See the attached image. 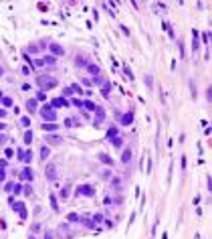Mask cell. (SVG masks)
I'll use <instances>...</instances> for the list:
<instances>
[{
    "label": "cell",
    "mask_w": 212,
    "mask_h": 239,
    "mask_svg": "<svg viewBox=\"0 0 212 239\" xmlns=\"http://www.w3.org/2000/svg\"><path fill=\"white\" fill-rule=\"evenodd\" d=\"M48 152H51V150H48V146H43V148H40V156L47 158V156H48Z\"/></svg>",
    "instance_id": "83f0119b"
},
{
    "label": "cell",
    "mask_w": 212,
    "mask_h": 239,
    "mask_svg": "<svg viewBox=\"0 0 212 239\" xmlns=\"http://www.w3.org/2000/svg\"><path fill=\"white\" fill-rule=\"evenodd\" d=\"M12 193H22V186H20V185H14V190H12Z\"/></svg>",
    "instance_id": "7bdbcfd3"
},
{
    "label": "cell",
    "mask_w": 212,
    "mask_h": 239,
    "mask_svg": "<svg viewBox=\"0 0 212 239\" xmlns=\"http://www.w3.org/2000/svg\"><path fill=\"white\" fill-rule=\"evenodd\" d=\"M87 69H89V73H93L95 77L99 75V65H95V63H87Z\"/></svg>",
    "instance_id": "8fae6325"
},
{
    "label": "cell",
    "mask_w": 212,
    "mask_h": 239,
    "mask_svg": "<svg viewBox=\"0 0 212 239\" xmlns=\"http://www.w3.org/2000/svg\"><path fill=\"white\" fill-rule=\"evenodd\" d=\"M131 122H133V114L131 112H127V114L121 116V124H123V126H131Z\"/></svg>",
    "instance_id": "8992f818"
},
{
    "label": "cell",
    "mask_w": 212,
    "mask_h": 239,
    "mask_svg": "<svg viewBox=\"0 0 212 239\" xmlns=\"http://www.w3.org/2000/svg\"><path fill=\"white\" fill-rule=\"evenodd\" d=\"M44 174H47L48 181H55L57 178V164H53V162H48L47 168H44Z\"/></svg>",
    "instance_id": "3957f363"
},
{
    "label": "cell",
    "mask_w": 212,
    "mask_h": 239,
    "mask_svg": "<svg viewBox=\"0 0 212 239\" xmlns=\"http://www.w3.org/2000/svg\"><path fill=\"white\" fill-rule=\"evenodd\" d=\"M59 231H61V233H65L67 237H71V233H69V225H67V223L61 225V227H59Z\"/></svg>",
    "instance_id": "44dd1931"
},
{
    "label": "cell",
    "mask_w": 212,
    "mask_h": 239,
    "mask_svg": "<svg viewBox=\"0 0 212 239\" xmlns=\"http://www.w3.org/2000/svg\"><path fill=\"white\" fill-rule=\"evenodd\" d=\"M51 205H53V209H55V211H59V207H57V199H55V195H51Z\"/></svg>",
    "instance_id": "1f68e13d"
},
{
    "label": "cell",
    "mask_w": 212,
    "mask_h": 239,
    "mask_svg": "<svg viewBox=\"0 0 212 239\" xmlns=\"http://www.w3.org/2000/svg\"><path fill=\"white\" fill-rule=\"evenodd\" d=\"M129 160H131V150H129V148H125V150H123V154H121V162H123V164H127Z\"/></svg>",
    "instance_id": "30bf717a"
},
{
    "label": "cell",
    "mask_w": 212,
    "mask_h": 239,
    "mask_svg": "<svg viewBox=\"0 0 212 239\" xmlns=\"http://www.w3.org/2000/svg\"><path fill=\"white\" fill-rule=\"evenodd\" d=\"M79 221H83V225H85V227H89V229H93V227H95V223H93L89 217H83V219H79Z\"/></svg>",
    "instance_id": "2e32d148"
},
{
    "label": "cell",
    "mask_w": 212,
    "mask_h": 239,
    "mask_svg": "<svg viewBox=\"0 0 212 239\" xmlns=\"http://www.w3.org/2000/svg\"><path fill=\"white\" fill-rule=\"evenodd\" d=\"M0 102H2V95H0Z\"/></svg>",
    "instance_id": "681fc988"
},
{
    "label": "cell",
    "mask_w": 212,
    "mask_h": 239,
    "mask_svg": "<svg viewBox=\"0 0 212 239\" xmlns=\"http://www.w3.org/2000/svg\"><path fill=\"white\" fill-rule=\"evenodd\" d=\"M37 85L40 87V91H43V89H53V87H57V77L40 75V77H37Z\"/></svg>",
    "instance_id": "6da1fadb"
},
{
    "label": "cell",
    "mask_w": 212,
    "mask_h": 239,
    "mask_svg": "<svg viewBox=\"0 0 212 239\" xmlns=\"http://www.w3.org/2000/svg\"><path fill=\"white\" fill-rule=\"evenodd\" d=\"M83 107H87V110H89V112H93V110H97V106L93 102H89V99H87V102H83Z\"/></svg>",
    "instance_id": "e0dca14e"
},
{
    "label": "cell",
    "mask_w": 212,
    "mask_h": 239,
    "mask_svg": "<svg viewBox=\"0 0 212 239\" xmlns=\"http://www.w3.org/2000/svg\"><path fill=\"white\" fill-rule=\"evenodd\" d=\"M93 83H97V85H103V79L97 75V77H93Z\"/></svg>",
    "instance_id": "d590c367"
},
{
    "label": "cell",
    "mask_w": 212,
    "mask_h": 239,
    "mask_svg": "<svg viewBox=\"0 0 212 239\" xmlns=\"http://www.w3.org/2000/svg\"><path fill=\"white\" fill-rule=\"evenodd\" d=\"M26 51H29V53H37V51H39V47H37V45H30Z\"/></svg>",
    "instance_id": "e575fe53"
},
{
    "label": "cell",
    "mask_w": 212,
    "mask_h": 239,
    "mask_svg": "<svg viewBox=\"0 0 212 239\" xmlns=\"http://www.w3.org/2000/svg\"><path fill=\"white\" fill-rule=\"evenodd\" d=\"M71 91H75V93H81V87H79V85H73V87H71Z\"/></svg>",
    "instance_id": "b9f144b4"
},
{
    "label": "cell",
    "mask_w": 212,
    "mask_h": 239,
    "mask_svg": "<svg viewBox=\"0 0 212 239\" xmlns=\"http://www.w3.org/2000/svg\"><path fill=\"white\" fill-rule=\"evenodd\" d=\"M40 128H43L44 132H55V130H57V124H55V122H44Z\"/></svg>",
    "instance_id": "52a82bcc"
},
{
    "label": "cell",
    "mask_w": 212,
    "mask_h": 239,
    "mask_svg": "<svg viewBox=\"0 0 212 239\" xmlns=\"http://www.w3.org/2000/svg\"><path fill=\"white\" fill-rule=\"evenodd\" d=\"M29 239H34V237H29Z\"/></svg>",
    "instance_id": "f907efd6"
},
{
    "label": "cell",
    "mask_w": 212,
    "mask_h": 239,
    "mask_svg": "<svg viewBox=\"0 0 212 239\" xmlns=\"http://www.w3.org/2000/svg\"><path fill=\"white\" fill-rule=\"evenodd\" d=\"M103 120H105V112L97 107V118H95V122H93V126H95V128H99V126L103 124Z\"/></svg>",
    "instance_id": "5b68a950"
},
{
    "label": "cell",
    "mask_w": 212,
    "mask_h": 239,
    "mask_svg": "<svg viewBox=\"0 0 212 239\" xmlns=\"http://www.w3.org/2000/svg\"><path fill=\"white\" fill-rule=\"evenodd\" d=\"M26 110H29L30 114L37 112V99H29V102H26Z\"/></svg>",
    "instance_id": "7c38bea8"
},
{
    "label": "cell",
    "mask_w": 212,
    "mask_h": 239,
    "mask_svg": "<svg viewBox=\"0 0 212 239\" xmlns=\"http://www.w3.org/2000/svg\"><path fill=\"white\" fill-rule=\"evenodd\" d=\"M47 142L48 144H61V138L59 136H47Z\"/></svg>",
    "instance_id": "d6986e66"
},
{
    "label": "cell",
    "mask_w": 212,
    "mask_h": 239,
    "mask_svg": "<svg viewBox=\"0 0 212 239\" xmlns=\"http://www.w3.org/2000/svg\"><path fill=\"white\" fill-rule=\"evenodd\" d=\"M99 160H101L103 164H113V160H111V158L107 156V154H99Z\"/></svg>",
    "instance_id": "ac0fdd59"
},
{
    "label": "cell",
    "mask_w": 212,
    "mask_h": 239,
    "mask_svg": "<svg viewBox=\"0 0 212 239\" xmlns=\"http://www.w3.org/2000/svg\"><path fill=\"white\" fill-rule=\"evenodd\" d=\"M30 140H33V132L26 130V132H24V144H30Z\"/></svg>",
    "instance_id": "7402d4cb"
},
{
    "label": "cell",
    "mask_w": 212,
    "mask_h": 239,
    "mask_svg": "<svg viewBox=\"0 0 212 239\" xmlns=\"http://www.w3.org/2000/svg\"><path fill=\"white\" fill-rule=\"evenodd\" d=\"M73 103H75L77 107H83V102H79V99H73Z\"/></svg>",
    "instance_id": "f6af8a7d"
},
{
    "label": "cell",
    "mask_w": 212,
    "mask_h": 239,
    "mask_svg": "<svg viewBox=\"0 0 212 239\" xmlns=\"http://www.w3.org/2000/svg\"><path fill=\"white\" fill-rule=\"evenodd\" d=\"M51 51L55 55H63V47H59V45H51Z\"/></svg>",
    "instance_id": "ffe728a7"
},
{
    "label": "cell",
    "mask_w": 212,
    "mask_h": 239,
    "mask_svg": "<svg viewBox=\"0 0 212 239\" xmlns=\"http://www.w3.org/2000/svg\"><path fill=\"white\" fill-rule=\"evenodd\" d=\"M37 99H39V102H44V99H47V95H44V93L39 89V93H37Z\"/></svg>",
    "instance_id": "4dcf8cb0"
},
{
    "label": "cell",
    "mask_w": 212,
    "mask_h": 239,
    "mask_svg": "<svg viewBox=\"0 0 212 239\" xmlns=\"http://www.w3.org/2000/svg\"><path fill=\"white\" fill-rule=\"evenodd\" d=\"M117 136V128H109L107 130V138H115Z\"/></svg>",
    "instance_id": "d4e9b609"
},
{
    "label": "cell",
    "mask_w": 212,
    "mask_h": 239,
    "mask_svg": "<svg viewBox=\"0 0 212 239\" xmlns=\"http://www.w3.org/2000/svg\"><path fill=\"white\" fill-rule=\"evenodd\" d=\"M12 154H14V152L10 150V148H6V158H12Z\"/></svg>",
    "instance_id": "ee69618b"
},
{
    "label": "cell",
    "mask_w": 212,
    "mask_h": 239,
    "mask_svg": "<svg viewBox=\"0 0 212 239\" xmlns=\"http://www.w3.org/2000/svg\"><path fill=\"white\" fill-rule=\"evenodd\" d=\"M44 239H55V233L53 231H47V233H44Z\"/></svg>",
    "instance_id": "74e56055"
},
{
    "label": "cell",
    "mask_w": 212,
    "mask_h": 239,
    "mask_svg": "<svg viewBox=\"0 0 212 239\" xmlns=\"http://www.w3.org/2000/svg\"><path fill=\"white\" fill-rule=\"evenodd\" d=\"M2 130H4V124H2V122H0V132H2Z\"/></svg>",
    "instance_id": "7dc6e473"
},
{
    "label": "cell",
    "mask_w": 212,
    "mask_h": 239,
    "mask_svg": "<svg viewBox=\"0 0 212 239\" xmlns=\"http://www.w3.org/2000/svg\"><path fill=\"white\" fill-rule=\"evenodd\" d=\"M2 103H4L6 107H10V106H12V99H10V98H2Z\"/></svg>",
    "instance_id": "d6a6232c"
},
{
    "label": "cell",
    "mask_w": 212,
    "mask_h": 239,
    "mask_svg": "<svg viewBox=\"0 0 212 239\" xmlns=\"http://www.w3.org/2000/svg\"><path fill=\"white\" fill-rule=\"evenodd\" d=\"M43 61H44V67H47V65H55V63H57V61H55V57H44Z\"/></svg>",
    "instance_id": "484cf974"
},
{
    "label": "cell",
    "mask_w": 212,
    "mask_h": 239,
    "mask_svg": "<svg viewBox=\"0 0 212 239\" xmlns=\"http://www.w3.org/2000/svg\"><path fill=\"white\" fill-rule=\"evenodd\" d=\"M109 91H111V83H103V85H101V95H103V98H107V95H109Z\"/></svg>",
    "instance_id": "4fadbf2b"
},
{
    "label": "cell",
    "mask_w": 212,
    "mask_h": 239,
    "mask_svg": "<svg viewBox=\"0 0 212 239\" xmlns=\"http://www.w3.org/2000/svg\"><path fill=\"white\" fill-rule=\"evenodd\" d=\"M20 124H22V126L26 128V130H29V126H30V120H29L26 116H22V118H20Z\"/></svg>",
    "instance_id": "cb8c5ba5"
},
{
    "label": "cell",
    "mask_w": 212,
    "mask_h": 239,
    "mask_svg": "<svg viewBox=\"0 0 212 239\" xmlns=\"http://www.w3.org/2000/svg\"><path fill=\"white\" fill-rule=\"evenodd\" d=\"M33 63H34V67H44V61H43V59H34Z\"/></svg>",
    "instance_id": "f1b7e54d"
},
{
    "label": "cell",
    "mask_w": 212,
    "mask_h": 239,
    "mask_svg": "<svg viewBox=\"0 0 212 239\" xmlns=\"http://www.w3.org/2000/svg\"><path fill=\"white\" fill-rule=\"evenodd\" d=\"M22 193H24V195H26V197H29L30 193H33V189H30L29 185H24V186H22Z\"/></svg>",
    "instance_id": "f546056e"
},
{
    "label": "cell",
    "mask_w": 212,
    "mask_h": 239,
    "mask_svg": "<svg viewBox=\"0 0 212 239\" xmlns=\"http://www.w3.org/2000/svg\"><path fill=\"white\" fill-rule=\"evenodd\" d=\"M75 124H77V122H75V120H71V118H67V120H65V126H69V128L75 126Z\"/></svg>",
    "instance_id": "836d02e7"
},
{
    "label": "cell",
    "mask_w": 212,
    "mask_h": 239,
    "mask_svg": "<svg viewBox=\"0 0 212 239\" xmlns=\"http://www.w3.org/2000/svg\"><path fill=\"white\" fill-rule=\"evenodd\" d=\"M77 65H79V67H83V65H87V63H85V57H79V59H77Z\"/></svg>",
    "instance_id": "8d00e7d4"
},
{
    "label": "cell",
    "mask_w": 212,
    "mask_h": 239,
    "mask_svg": "<svg viewBox=\"0 0 212 239\" xmlns=\"http://www.w3.org/2000/svg\"><path fill=\"white\" fill-rule=\"evenodd\" d=\"M4 178H6V172H4V168H0V182L4 181Z\"/></svg>",
    "instance_id": "60d3db41"
},
{
    "label": "cell",
    "mask_w": 212,
    "mask_h": 239,
    "mask_svg": "<svg viewBox=\"0 0 212 239\" xmlns=\"http://www.w3.org/2000/svg\"><path fill=\"white\" fill-rule=\"evenodd\" d=\"M6 116V110H0V118H4Z\"/></svg>",
    "instance_id": "bcb514c9"
},
{
    "label": "cell",
    "mask_w": 212,
    "mask_h": 239,
    "mask_svg": "<svg viewBox=\"0 0 212 239\" xmlns=\"http://www.w3.org/2000/svg\"><path fill=\"white\" fill-rule=\"evenodd\" d=\"M40 118L44 122H57V110L53 106H43L40 107Z\"/></svg>",
    "instance_id": "7a4b0ae2"
},
{
    "label": "cell",
    "mask_w": 212,
    "mask_h": 239,
    "mask_svg": "<svg viewBox=\"0 0 212 239\" xmlns=\"http://www.w3.org/2000/svg\"><path fill=\"white\" fill-rule=\"evenodd\" d=\"M16 156H18V160H22V156H24V150H20V148H18V150H16Z\"/></svg>",
    "instance_id": "f35d334b"
},
{
    "label": "cell",
    "mask_w": 212,
    "mask_h": 239,
    "mask_svg": "<svg viewBox=\"0 0 212 239\" xmlns=\"http://www.w3.org/2000/svg\"><path fill=\"white\" fill-rule=\"evenodd\" d=\"M2 73H4V69H2V67H0V75H2Z\"/></svg>",
    "instance_id": "c3c4849f"
},
{
    "label": "cell",
    "mask_w": 212,
    "mask_h": 239,
    "mask_svg": "<svg viewBox=\"0 0 212 239\" xmlns=\"http://www.w3.org/2000/svg\"><path fill=\"white\" fill-rule=\"evenodd\" d=\"M30 160H33V154H30V152H24V156H22V162H26V164H29Z\"/></svg>",
    "instance_id": "4316f807"
},
{
    "label": "cell",
    "mask_w": 212,
    "mask_h": 239,
    "mask_svg": "<svg viewBox=\"0 0 212 239\" xmlns=\"http://www.w3.org/2000/svg\"><path fill=\"white\" fill-rule=\"evenodd\" d=\"M4 190H6V193H8V190H14V185H12V182H8V185L4 186Z\"/></svg>",
    "instance_id": "ab89813d"
},
{
    "label": "cell",
    "mask_w": 212,
    "mask_h": 239,
    "mask_svg": "<svg viewBox=\"0 0 212 239\" xmlns=\"http://www.w3.org/2000/svg\"><path fill=\"white\" fill-rule=\"evenodd\" d=\"M79 219H81V217H79L77 213H69V215H67V221H69V223H79Z\"/></svg>",
    "instance_id": "9a60e30c"
},
{
    "label": "cell",
    "mask_w": 212,
    "mask_h": 239,
    "mask_svg": "<svg viewBox=\"0 0 212 239\" xmlns=\"http://www.w3.org/2000/svg\"><path fill=\"white\" fill-rule=\"evenodd\" d=\"M14 211H18L22 219H26V209H24V203H16V205H14Z\"/></svg>",
    "instance_id": "9c48e42d"
},
{
    "label": "cell",
    "mask_w": 212,
    "mask_h": 239,
    "mask_svg": "<svg viewBox=\"0 0 212 239\" xmlns=\"http://www.w3.org/2000/svg\"><path fill=\"white\" fill-rule=\"evenodd\" d=\"M20 178H22V181H33V170H30V168H24V170L20 172Z\"/></svg>",
    "instance_id": "ba28073f"
},
{
    "label": "cell",
    "mask_w": 212,
    "mask_h": 239,
    "mask_svg": "<svg viewBox=\"0 0 212 239\" xmlns=\"http://www.w3.org/2000/svg\"><path fill=\"white\" fill-rule=\"evenodd\" d=\"M51 106H53V107H61V106H67V102H65V98H55Z\"/></svg>",
    "instance_id": "5bb4252c"
},
{
    "label": "cell",
    "mask_w": 212,
    "mask_h": 239,
    "mask_svg": "<svg viewBox=\"0 0 212 239\" xmlns=\"http://www.w3.org/2000/svg\"><path fill=\"white\" fill-rule=\"evenodd\" d=\"M111 142H113V146H115V148H121V144H123V140H121V138H111Z\"/></svg>",
    "instance_id": "603a6c76"
},
{
    "label": "cell",
    "mask_w": 212,
    "mask_h": 239,
    "mask_svg": "<svg viewBox=\"0 0 212 239\" xmlns=\"http://www.w3.org/2000/svg\"><path fill=\"white\" fill-rule=\"evenodd\" d=\"M79 195H83V197H93V195H95V189H93L91 185H83L81 189H79Z\"/></svg>",
    "instance_id": "277c9868"
}]
</instances>
